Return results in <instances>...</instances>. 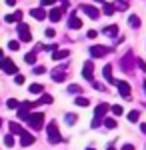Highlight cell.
I'll return each mask as SVG.
<instances>
[{"label": "cell", "instance_id": "5b68a950", "mask_svg": "<svg viewBox=\"0 0 146 150\" xmlns=\"http://www.w3.org/2000/svg\"><path fill=\"white\" fill-rule=\"evenodd\" d=\"M78 10H82L88 18H92V20H96V18L100 16V10H98V8H94V6H88V4H82Z\"/></svg>", "mask_w": 146, "mask_h": 150}, {"label": "cell", "instance_id": "ac0fdd59", "mask_svg": "<svg viewBox=\"0 0 146 150\" xmlns=\"http://www.w3.org/2000/svg\"><path fill=\"white\" fill-rule=\"evenodd\" d=\"M68 26L70 28H82V20H80L78 16H70L68 18Z\"/></svg>", "mask_w": 146, "mask_h": 150}, {"label": "cell", "instance_id": "f1b7e54d", "mask_svg": "<svg viewBox=\"0 0 146 150\" xmlns=\"http://www.w3.org/2000/svg\"><path fill=\"white\" fill-rule=\"evenodd\" d=\"M104 126L110 128V130H114V128L118 126V124H116V120H114V118H106V120H104Z\"/></svg>", "mask_w": 146, "mask_h": 150}, {"label": "cell", "instance_id": "b9f144b4", "mask_svg": "<svg viewBox=\"0 0 146 150\" xmlns=\"http://www.w3.org/2000/svg\"><path fill=\"white\" fill-rule=\"evenodd\" d=\"M96 34H98L96 30H88V34H86V36H88V38H96Z\"/></svg>", "mask_w": 146, "mask_h": 150}, {"label": "cell", "instance_id": "2e32d148", "mask_svg": "<svg viewBox=\"0 0 146 150\" xmlns=\"http://www.w3.org/2000/svg\"><path fill=\"white\" fill-rule=\"evenodd\" d=\"M104 34L110 36V38H116V36H118V26H116V24H112V26H106V28H104Z\"/></svg>", "mask_w": 146, "mask_h": 150}, {"label": "cell", "instance_id": "f6af8a7d", "mask_svg": "<svg viewBox=\"0 0 146 150\" xmlns=\"http://www.w3.org/2000/svg\"><path fill=\"white\" fill-rule=\"evenodd\" d=\"M140 130H142V132L146 134V124H142V126H140Z\"/></svg>", "mask_w": 146, "mask_h": 150}, {"label": "cell", "instance_id": "3957f363", "mask_svg": "<svg viewBox=\"0 0 146 150\" xmlns=\"http://www.w3.org/2000/svg\"><path fill=\"white\" fill-rule=\"evenodd\" d=\"M0 70H4L6 74H18V68L10 58H0Z\"/></svg>", "mask_w": 146, "mask_h": 150}, {"label": "cell", "instance_id": "8fae6325", "mask_svg": "<svg viewBox=\"0 0 146 150\" xmlns=\"http://www.w3.org/2000/svg\"><path fill=\"white\" fill-rule=\"evenodd\" d=\"M34 142H36V138H34L30 132L24 130L22 134H20V144H22V146H30V144H34Z\"/></svg>", "mask_w": 146, "mask_h": 150}, {"label": "cell", "instance_id": "7bdbcfd3", "mask_svg": "<svg viewBox=\"0 0 146 150\" xmlns=\"http://www.w3.org/2000/svg\"><path fill=\"white\" fill-rule=\"evenodd\" d=\"M122 150H134V146H132V144H124Z\"/></svg>", "mask_w": 146, "mask_h": 150}, {"label": "cell", "instance_id": "5bb4252c", "mask_svg": "<svg viewBox=\"0 0 146 150\" xmlns=\"http://www.w3.org/2000/svg\"><path fill=\"white\" fill-rule=\"evenodd\" d=\"M102 74H104L106 82H110V84H116V80L112 78V66H110V64H106V66L102 68Z\"/></svg>", "mask_w": 146, "mask_h": 150}, {"label": "cell", "instance_id": "7dc6e473", "mask_svg": "<svg viewBox=\"0 0 146 150\" xmlns=\"http://www.w3.org/2000/svg\"><path fill=\"white\" fill-rule=\"evenodd\" d=\"M2 56H4V52H2V48H0V58H2Z\"/></svg>", "mask_w": 146, "mask_h": 150}, {"label": "cell", "instance_id": "52a82bcc", "mask_svg": "<svg viewBox=\"0 0 146 150\" xmlns=\"http://www.w3.org/2000/svg\"><path fill=\"white\" fill-rule=\"evenodd\" d=\"M18 34H20V40L22 42H30L32 40V34H30V28L26 26V24H18Z\"/></svg>", "mask_w": 146, "mask_h": 150}, {"label": "cell", "instance_id": "ee69618b", "mask_svg": "<svg viewBox=\"0 0 146 150\" xmlns=\"http://www.w3.org/2000/svg\"><path fill=\"white\" fill-rule=\"evenodd\" d=\"M6 4H8V6H14V4H16V0H6Z\"/></svg>", "mask_w": 146, "mask_h": 150}, {"label": "cell", "instance_id": "f5cc1de1", "mask_svg": "<svg viewBox=\"0 0 146 150\" xmlns=\"http://www.w3.org/2000/svg\"><path fill=\"white\" fill-rule=\"evenodd\" d=\"M62 2H64V4H66V2H68V0H62Z\"/></svg>", "mask_w": 146, "mask_h": 150}, {"label": "cell", "instance_id": "7a4b0ae2", "mask_svg": "<svg viewBox=\"0 0 146 150\" xmlns=\"http://www.w3.org/2000/svg\"><path fill=\"white\" fill-rule=\"evenodd\" d=\"M28 126H32L34 130H40L44 126V114L42 112H34V114L28 116Z\"/></svg>", "mask_w": 146, "mask_h": 150}, {"label": "cell", "instance_id": "7c38bea8", "mask_svg": "<svg viewBox=\"0 0 146 150\" xmlns=\"http://www.w3.org/2000/svg\"><path fill=\"white\" fill-rule=\"evenodd\" d=\"M64 8H66V4H64L62 8H52L50 14H48V16H50V20H52V22H58V20L62 18V14H64Z\"/></svg>", "mask_w": 146, "mask_h": 150}, {"label": "cell", "instance_id": "30bf717a", "mask_svg": "<svg viewBox=\"0 0 146 150\" xmlns=\"http://www.w3.org/2000/svg\"><path fill=\"white\" fill-rule=\"evenodd\" d=\"M92 72H94V62H84V66H82V78H86V80H92Z\"/></svg>", "mask_w": 146, "mask_h": 150}, {"label": "cell", "instance_id": "f35d334b", "mask_svg": "<svg viewBox=\"0 0 146 150\" xmlns=\"http://www.w3.org/2000/svg\"><path fill=\"white\" fill-rule=\"evenodd\" d=\"M40 4H42V6H52L54 0H40Z\"/></svg>", "mask_w": 146, "mask_h": 150}, {"label": "cell", "instance_id": "f546056e", "mask_svg": "<svg viewBox=\"0 0 146 150\" xmlns=\"http://www.w3.org/2000/svg\"><path fill=\"white\" fill-rule=\"evenodd\" d=\"M6 106H8V108H10V110H14V108H18V106H20V102H18V100H16V98H10V100H8V102H6Z\"/></svg>", "mask_w": 146, "mask_h": 150}, {"label": "cell", "instance_id": "603a6c76", "mask_svg": "<svg viewBox=\"0 0 146 150\" xmlns=\"http://www.w3.org/2000/svg\"><path fill=\"white\" fill-rule=\"evenodd\" d=\"M68 56V50H56V52H52V60H62V58Z\"/></svg>", "mask_w": 146, "mask_h": 150}, {"label": "cell", "instance_id": "9a60e30c", "mask_svg": "<svg viewBox=\"0 0 146 150\" xmlns=\"http://www.w3.org/2000/svg\"><path fill=\"white\" fill-rule=\"evenodd\" d=\"M108 108H110L108 104L100 102V104H98V106H96V116H94V118H100V120H102V116H104V114H106V112H108Z\"/></svg>", "mask_w": 146, "mask_h": 150}, {"label": "cell", "instance_id": "44dd1931", "mask_svg": "<svg viewBox=\"0 0 146 150\" xmlns=\"http://www.w3.org/2000/svg\"><path fill=\"white\" fill-rule=\"evenodd\" d=\"M66 92L68 94H82V86L80 84H70L66 88Z\"/></svg>", "mask_w": 146, "mask_h": 150}, {"label": "cell", "instance_id": "ba28073f", "mask_svg": "<svg viewBox=\"0 0 146 150\" xmlns=\"http://www.w3.org/2000/svg\"><path fill=\"white\" fill-rule=\"evenodd\" d=\"M110 50H112V48L98 46V44H96V46H90V54H92V56H96V58H100V56H106Z\"/></svg>", "mask_w": 146, "mask_h": 150}, {"label": "cell", "instance_id": "f907efd6", "mask_svg": "<svg viewBox=\"0 0 146 150\" xmlns=\"http://www.w3.org/2000/svg\"><path fill=\"white\" fill-rule=\"evenodd\" d=\"M86 150H96V148H92V146H90V148H86Z\"/></svg>", "mask_w": 146, "mask_h": 150}, {"label": "cell", "instance_id": "681fc988", "mask_svg": "<svg viewBox=\"0 0 146 150\" xmlns=\"http://www.w3.org/2000/svg\"><path fill=\"white\" fill-rule=\"evenodd\" d=\"M142 86H144V92H146V80H144V84H142Z\"/></svg>", "mask_w": 146, "mask_h": 150}, {"label": "cell", "instance_id": "e0dca14e", "mask_svg": "<svg viewBox=\"0 0 146 150\" xmlns=\"http://www.w3.org/2000/svg\"><path fill=\"white\" fill-rule=\"evenodd\" d=\"M30 14H32L36 20H44V18H46V10H44V8H32Z\"/></svg>", "mask_w": 146, "mask_h": 150}, {"label": "cell", "instance_id": "4dcf8cb0", "mask_svg": "<svg viewBox=\"0 0 146 150\" xmlns=\"http://www.w3.org/2000/svg\"><path fill=\"white\" fill-rule=\"evenodd\" d=\"M64 120H66V124H70V126H72V124L76 122V114H72V112H70V114L64 116Z\"/></svg>", "mask_w": 146, "mask_h": 150}, {"label": "cell", "instance_id": "83f0119b", "mask_svg": "<svg viewBox=\"0 0 146 150\" xmlns=\"http://www.w3.org/2000/svg\"><path fill=\"white\" fill-rule=\"evenodd\" d=\"M74 104H76V106H88V104H90V100H88V98H84V96H76Z\"/></svg>", "mask_w": 146, "mask_h": 150}, {"label": "cell", "instance_id": "cb8c5ba5", "mask_svg": "<svg viewBox=\"0 0 146 150\" xmlns=\"http://www.w3.org/2000/svg\"><path fill=\"white\" fill-rule=\"evenodd\" d=\"M42 90H44L42 84H30V86H28V92H30V94H40Z\"/></svg>", "mask_w": 146, "mask_h": 150}, {"label": "cell", "instance_id": "e575fe53", "mask_svg": "<svg viewBox=\"0 0 146 150\" xmlns=\"http://www.w3.org/2000/svg\"><path fill=\"white\" fill-rule=\"evenodd\" d=\"M8 48H10V50H18V48H20V42H18V40H10V42H8Z\"/></svg>", "mask_w": 146, "mask_h": 150}, {"label": "cell", "instance_id": "60d3db41", "mask_svg": "<svg viewBox=\"0 0 146 150\" xmlns=\"http://www.w3.org/2000/svg\"><path fill=\"white\" fill-rule=\"evenodd\" d=\"M136 62H138V66H140V68H142V70H144V72H146V64H144V60H140V58H138Z\"/></svg>", "mask_w": 146, "mask_h": 150}, {"label": "cell", "instance_id": "9c48e42d", "mask_svg": "<svg viewBox=\"0 0 146 150\" xmlns=\"http://www.w3.org/2000/svg\"><path fill=\"white\" fill-rule=\"evenodd\" d=\"M50 76H52L54 82H62L64 76H66V68H64V66H58V68H54L52 72H50Z\"/></svg>", "mask_w": 146, "mask_h": 150}, {"label": "cell", "instance_id": "ab89813d", "mask_svg": "<svg viewBox=\"0 0 146 150\" xmlns=\"http://www.w3.org/2000/svg\"><path fill=\"white\" fill-rule=\"evenodd\" d=\"M54 34H56V32H54L52 28H48V30H46V36H48V38H54Z\"/></svg>", "mask_w": 146, "mask_h": 150}, {"label": "cell", "instance_id": "816d5d0a", "mask_svg": "<svg viewBox=\"0 0 146 150\" xmlns=\"http://www.w3.org/2000/svg\"><path fill=\"white\" fill-rule=\"evenodd\" d=\"M0 126H2V118H0Z\"/></svg>", "mask_w": 146, "mask_h": 150}, {"label": "cell", "instance_id": "74e56055", "mask_svg": "<svg viewBox=\"0 0 146 150\" xmlns=\"http://www.w3.org/2000/svg\"><path fill=\"white\" fill-rule=\"evenodd\" d=\"M14 80H16V84H24V76H22V74H16Z\"/></svg>", "mask_w": 146, "mask_h": 150}, {"label": "cell", "instance_id": "8d00e7d4", "mask_svg": "<svg viewBox=\"0 0 146 150\" xmlns=\"http://www.w3.org/2000/svg\"><path fill=\"white\" fill-rule=\"evenodd\" d=\"M100 124H102V120H100V118H94V120H92V128H98Z\"/></svg>", "mask_w": 146, "mask_h": 150}, {"label": "cell", "instance_id": "ffe728a7", "mask_svg": "<svg viewBox=\"0 0 146 150\" xmlns=\"http://www.w3.org/2000/svg\"><path fill=\"white\" fill-rule=\"evenodd\" d=\"M50 102H52V96H50V94H42V96L34 102V106H40V104H50Z\"/></svg>", "mask_w": 146, "mask_h": 150}, {"label": "cell", "instance_id": "d6a6232c", "mask_svg": "<svg viewBox=\"0 0 146 150\" xmlns=\"http://www.w3.org/2000/svg\"><path fill=\"white\" fill-rule=\"evenodd\" d=\"M4 144H6L8 148H12V146H14V136H12V134H8V136H4Z\"/></svg>", "mask_w": 146, "mask_h": 150}, {"label": "cell", "instance_id": "7402d4cb", "mask_svg": "<svg viewBox=\"0 0 146 150\" xmlns=\"http://www.w3.org/2000/svg\"><path fill=\"white\" fill-rule=\"evenodd\" d=\"M128 24H130L132 28H138V26H140V18H138L136 14H130V16H128Z\"/></svg>", "mask_w": 146, "mask_h": 150}, {"label": "cell", "instance_id": "4316f807", "mask_svg": "<svg viewBox=\"0 0 146 150\" xmlns=\"http://www.w3.org/2000/svg\"><path fill=\"white\" fill-rule=\"evenodd\" d=\"M114 8H116V10H126V8H128V2H126V0H116V2H114Z\"/></svg>", "mask_w": 146, "mask_h": 150}, {"label": "cell", "instance_id": "6da1fadb", "mask_svg": "<svg viewBox=\"0 0 146 150\" xmlns=\"http://www.w3.org/2000/svg\"><path fill=\"white\" fill-rule=\"evenodd\" d=\"M46 138L50 144H60L62 142V136H60V132H58V126L56 122H50L48 128H46Z\"/></svg>", "mask_w": 146, "mask_h": 150}, {"label": "cell", "instance_id": "277c9868", "mask_svg": "<svg viewBox=\"0 0 146 150\" xmlns=\"http://www.w3.org/2000/svg\"><path fill=\"white\" fill-rule=\"evenodd\" d=\"M116 88H118V94L122 96V98H130V94H132V88H130V84L124 80H116Z\"/></svg>", "mask_w": 146, "mask_h": 150}, {"label": "cell", "instance_id": "d6986e66", "mask_svg": "<svg viewBox=\"0 0 146 150\" xmlns=\"http://www.w3.org/2000/svg\"><path fill=\"white\" fill-rule=\"evenodd\" d=\"M102 12H104L106 16H112L114 12H116V8H114V4H108V2H104V4H102Z\"/></svg>", "mask_w": 146, "mask_h": 150}, {"label": "cell", "instance_id": "d590c367", "mask_svg": "<svg viewBox=\"0 0 146 150\" xmlns=\"http://www.w3.org/2000/svg\"><path fill=\"white\" fill-rule=\"evenodd\" d=\"M44 66H34V74H44Z\"/></svg>", "mask_w": 146, "mask_h": 150}, {"label": "cell", "instance_id": "484cf974", "mask_svg": "<svg viewBox=\"0 0 146 150\" xmlns=\"http://www.w3.org/2000/svg\"><path fill=\"white\" fill-rule=\"evenodd\" d=\"M128 120H130V122H138V120H140V110H132V112H128Z\"/></svg>", "mask_w": 146, "mask_h": 150}, {"label": "cell", "instance_id": "836d02e7", "mask_svg": "<svg viewBox=\"0 0 146 150\" xmlns=\"http://www.w3.org/2000/svg\"><path fill=\"white\" fill-rule=\"evenodd\" d=\"M112 112H114V114H116V116H120V114H122V112H124V108H122V106H120V104H114V106H112Z\"/></svg>", "mask_w": 146, "mask_h": 150}, {"label": "cell", "instance_id": "d4e9b609", "mask_svg": "<svg viewBox=\"0 0 146 150\" xmlns=\"http://www.w3.org/2000/svg\"><path fill=\"white\" fill-rule=\"evenodd\" d=\"M8 126H10V134H18V136H20V134H22V132H24V130H22V128H20V126H18L16 122H10Z\"/></svg>", "mask_w": 146, "mask_h": 150}, {"label": "cell", "instance_id": "8992f818", "mask_svg": "<svg viewBox=\"0 0 146 150\" xmlns=\"http://www.w3.org/2000/svg\"><path fill=\"white\" fill-rule=\"evenodd\" d=\"M120 62H122V70H126V72H130V70L134 68V56H132V52H128V54H124L122 56V60H120Z\"/></svg>", "mask_w": 146, "mask_h": 150}, {"label": "cell", "instance_id": "bcb514c9", "mask_svg": "<svg viewBox=\"0 0 146 150\" xmlns=\"http://www.w3.org/2000/svg\"><path fill=\"white\" fill-rule=\"evenodd\" d=\"M106 150H116V148H114L112 144H108V148H106Z\"/></svg>", "mask_w": 146, "mask_h": 150}, {"label": "cell", "instance_id": "1f68e13d", "mask_svg": "<svg viewBox=\"0 0 146 150\" xmlns=\"http://www.w3.org/2000/svg\"><path fill=\"white\" fill-rule=\"evenodd\" d=\"M24 60H26L28 64H34V62H36V54H34V52H28V54L24 56Z\"/></svg>", "mask_w": 146, "mask_h": 150}, {"label": "cell", "instance_id": "c3c4849f", "mask_svg": "<svg viewBox=\"0 0 146 150\" xmlns=\"http://www.w3.org/2000/svg\"><path fill=\"white\" fill-rule=\"evenodd\" d=\"M94 2H100V4H104V0H94Z\"/></svg>", "mask_w": 146, "mask_h": 150}, {"label": "cell", "instance_id": "4fadbf2b", "mask_svg": "<svg viewBox=\"0 0 146 150\" xmlns=\"http://www.w3.org/2000/svg\"><path fill=\"white\" fill-rule=\"evenodd\" d=\"M4 20H6L8 24H12V22H20V20H22V12L16 10V12H12V14H6V16H4Z\"/></svg>", "mask_w": 146, "mask_h": 150}]
</instances>
